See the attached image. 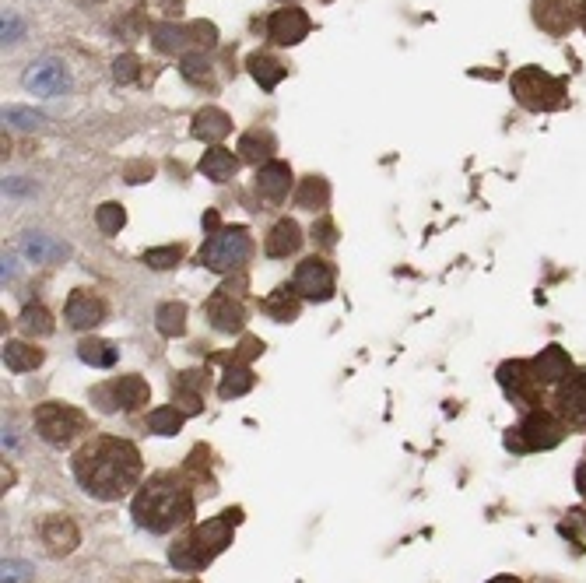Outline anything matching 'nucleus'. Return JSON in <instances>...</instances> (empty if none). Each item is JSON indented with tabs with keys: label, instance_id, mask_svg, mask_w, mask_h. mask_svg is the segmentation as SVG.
<instances>
[{
	"label": "nucleus",
	"instance_id": "obj_4",
	"mask_svg": "<svg viewBox=\"0 0 586 583\" xmlns=\"http://www.w3.org/2000/svg\"><path fill=\"white\" fill-rule=\"evenodd\" d=\"M509 85H513L516 102L530 113H551V109L565 106V85L541 67H520Z\"/></svg>",
	"mask_w": 586,
	"mask_h": 583
},
{
	"label": "nucleus",
	"instance_id": "obj_48",
	"mask_svg": "<svg viewBox=\"0 0 586 583\" xmlns=\"http://www.w3.org/2000/svg\"><path fill=\"white\" fill-rule=\"evenodd\" d=\"M579 22H583V29H586V0L579 4Z\"/></svg>",
	"mask_w": 586,
	"mask_h": 583
},
{
	"label": "nucleus",
	"instance_id": "obj_14",
	"mask_svg": "<svg viewBox=\"0 0 586 583\" xmlns=\"http://www.w3.org/2000/svg\"><path fill=\"white\" fill-rule=\"evenodd\" d=\"M208 320H211V327L215 331H222V334H239L243 331V324H246V310H243V303L239 299H232V292L229 288H218L215 296L208 299Z\"/></svg>",
	"mask_w": 586,
	"mask_h": 583
},
{
	"label": "nucleus",
	"instance_id": "obj_38",
	"mask_svg": "<svg viewBox=\"0 0 586 583\" xmlns=\"http://www.w3.org/2000/svg\"><path fill=\"white\" fill-rule=\"evenodd\" d=\"M123 222H127V215H123L120 204H102V208L95 211V225H99L106 236H116V232L123 229Z\"/></svg>",
	"mask_w": 586,
	"mask_h": 583
},
{
	"label": "nucleus",
	"instance_id": "obj_17",
	"mask_svg": "<svg viewBox=\"0 0 586 583\" xmlns=\"http://www.w3.org/2000/svg\"><path fill=\"white\" fill-rule=\"evenodd\" d=\"M576 0H537L534 4V22L551 36H565L576 25Z\"/></svg>",
	"mask_w": 586,
	"mask_h": 583
},
{
	"label": "nucleus",
	"instance_id": "obj_25",
	"mask_svg": "<svg viewBox=\"0 0 586 583\" xmlns=\"http://www.w3.org/2000/svg\"><path fill=\"white\" fill-rule=\"evenodd\" d=\"M236 169H239V159L229 152V148H211V152H204V159H201V173L215 183H229L232 176H236Z\"/></svg>",
	"mask_w": 586,
	"mask_h": 583
},
{
	"label": "nucleus",
	"instance_id": "obj_1",
	"mask_svg": "<svg viewBox=\"0 0 586 583\" xmlns=\"http://www.w3.org/2000/svg\"><path fill=\"white\" fill-rule=\"evenodd\" d=\"M141 471V450L127 440H116V436H99L74 454V478L88 496L102 499V503L127 496L141 482Z\"/></svg>",
	"mask_w": 586,
	"mask_h": 583
},
{
	"label": "nucleus",
	"instance_id": "obj_29",
	"mask_svg": "<svg viewBox=\"0 0 586 583\" xmlns=\"http://www.w3.org/2000/svg\"><path fill=\"white\" fill-rule=\"evenodd\" d=\"M239 152H243L246 162H257V166H260V159L271 162V152H274L271 130H246V134L239 137Z\"/></svg>",
	"mask_w": 586,
	"mask_h": 583
},
{
	"label": "nucleus",
	"instance_id": "obj_9",
	"mask_svg": "<svg viewBox=\"0 0 586 583\" xmlns=\"http://www.w3.org/2000/svg\"><path fill=\"white\" fill-rule=\"evenodd\" d=\"M334 267L327 264L323 257H306L299 267H295V292L309 303H327L334 299Z\"/></svg>",
	"mask_w": 586,
	"mask_h": 583
},
{
	"label": "nucleus",
	"instance_id": "obj_52",
	"mask_svg": "<svg viewBox=\"0 0 586 583\" xmlns=\"http://www.w3.org/2000/svg\"><path fill=\"white\" fill-rule=\"evenodd\" d=\"M285 4H288V0H285Z\"/></svg>",
	"mask_w": 586,
	"mask_h": 583
},
{
	"label": "nucleus",
	"instance_id": "obj_30",
	"mask_svg": "<svg viewBox=\"0 0 586 583\" xmlns=\"http://www.w3.org/2000/svg\"><path fill=\"white\" fill-rule=\"evenodd\" d=\"M116 345L113 341H99V338H88L78 345V359L85 362V366H95V369H109L116 362Z\"/></svg>",
	"mask_w": 586,
	"mask_h": 583
},
{
	"label": "nucleus",
	"instance_id": "obj_7",
	"mask_svg": "<svg viewBox=\"0 0 586 583\" xmlns=\"http://www.w3.org/2000/svg\"><path fill=\"white\" fill-rule=\"evenodd\" d=\"M85 429H88L85 411L71 408V404L46 401L36 408V432L50 447H71Z\"/></svg>",
	"mask_w": 586,
	"mask_h": 583
},
{
	"label": "nucleus",
	"instance_id": "obj_18",
	"mask_svg": "<svg viewBox=\"0 0 586 583\" xmlns=\"http://www.w3.org/2000/svg\"><path fill=\"white\" fill-rule=\"evenodd\" d=\"M204 390H208V369H193V373H179L172 383V401L179 404L183 415H197L204 408Z\"/></svg>",
	"mask_w": 586,
	"mask_h": 583
},
{
	"label": "nucleus",
	"instance_id": "obj_43",
	"mask_svg": "<svg viewBox=\"0 0 586 583\" xmlns=\"http://www.w3.org/2000/svg\"><path fill=\"white\" fill-rule=\"evenodd\" d=\"M260 352H264V345H260L257 338H246L243 345H239V352L232 355V366H246V362H250L253 355H260Z\"/></svg>",
	"mask_w": 586,
	"mask_h": 583
},
{
	"label": "nucleus",
	"instance_id": "obj_40",
	"mask_svg": "<svg viewBox=\"0 0 586 583\" xmlns=\"http://www.w3.org/2000/svg\"><path fill=\"white\" fill-rule=\"evenodd\" d=\"M137 74H141V60H137L134 53H127V57H116L113 78L120 81V85H130V81H137Z\"/></svg>",
	"mask_w": 586,
	"mask_h": 583
},
{
	"label": "nucleus",
	"instance_id": "obj_37",
	"mask_svg": "<svg viewBox=\"0 0 586 583\" xmlns=\"http://www.w3.org/2000/svg\"><path fill=\"white\" fill-rule=\"evenodd\" d=\"M4 123H11V127H18V130H39L46 123V116L25 106H8L4 109Z\"/></svg>",
	"mask_w": 586,
	"mask_h": 583
},
{
	"label": "nucleus",
	"instance_id": "obj_19",
	"mask_svg": "<svg viewBox=\"0 0 586 583\" xmlns=\"http://www.w3.org/2000/svg\"><path fill=\"white\" fill-rule=\"evenodd\" d=\"M257 190H260L264 201L281 204L288 197V190H292V169H288L285 162H278V159L264 162V166L257 169Z\"/></svg>",
	"mask_w": 586,
	"mask_h": 583
},
{
	"label": "nucleus",
	"instance_id": "obj_51",
	"mask_svg": "<svg viewBox=\"0 0 586 583\" xmlns=\"http://www.w3.org/2000/svg\"><path fill=\"white\" fill-rule=\"evenodd\" d=\"M583 520H586V513H583Z\"/></svg>",
	"mask_w": 586,
	"mask_h": 583
},
{
	"label": "nucleus",
	"instance_id": "obj_27",
	"mask_svg": "<svg viewBox=\"0 0 586 583\" xmlns=\"http://www.w3.org/2000/svg\"><path fill=\"white\" fill-rule=\"evenodd\" d=\"M330 201V187L323 176H306V180L299 183V190H295V204H299L302 211H320L327 208Z\"/></svg>",
	"mask_w": 586,
	"mask_h": 583
},
{
	"label": "nucleus",
	"instance_id": "obj_36",
	"mask_svg": "<svg viewBox=\"0 0 586 583\" xmlns=\"http://www.w3.org/2000/svg\"><path fill=\"white\" fill-rule=\"evenodd\" d=\"M22 327H25V334H39V338H46V334H53V317H50V310H46L43 303H29L22 310Z\"/></svg>",
	"mask_w": 586,
	"mask_h": 583
},
{
	"label": "nucleus",
	"instance_id": "obj_50",
	"mask_svg": "<svg viewBox=\"0 0 586 583\" xmlns=\"http://www.w3.org/2000/svg\"><path fill=\"white\" fill-rule=\"evenodd\" d=\"M78 4H88V0H78ZM95 4H99V0H95Z\"/></svg>",
	"mask_w": 586,
	"mask_h": 583
},
{
	"label": "nucleus",
	"instance_id": "obj_8",
	"mask_svg": "<svg viewBox=\"0 0 586 583\" xmlns=\"http://www.w3.org/2000/svg\"><path fill=\"white\" fill-rule=\"evenodd\" d=\"M22 85H25V92L39 95V99H60V95H71L74 78L60 57H39L25 67Z\"/></svg>",
	"mask_w": 586,
	"mask_h": 583
},
{
	"label": "nucleus",
	"instance_id": "obj_32",
	"mask_svg": "<svg viewBox=\"0 0 586 583\" xmlns=\"http://www.w3.org/2000/svg\"><path fill=\"white\" fill-rule=\"evenodd\" d=\"M155 324H158V334H165V338H179V334H186V306L183 303H162L155 313Z\"/></svg>",
	"mask_w": 586,
	"mask_h": 583
},
{
	"label": "nucleus",
	"instance_id": "obj_21",
	"mask_svg": "<svg viewBox=\"0 0 586 583\" xmlns=\"http://www.w3.org/2000/svg\"><path fill=\"white\" fill-rule=\"evenodd\" d=\"M78 527L71 524L67 517H50L43 524V545L50 548L53 555H67V552H74L78 548Z\"/></svg>",
	"mask_w": 586,
	"mask_h": 583
},
{
	"label": "nucleus",
	"instance_id": "obj_2",
	"mask_svg": "<svg viewBox=\"0 0 586 583\" xmlns=\"http://www.w3.org/2000/svg\"><path fill=\"white\" fill-rule=\"evenodd\" d=\"M193 517V496L176 475H155L134 499V524L151 534H165Z\"/></svg>",
	"mask_w": 586,
	"mask_h": 583
},
{
	"label": "nucleus",
	"instance_id": "obj_11",
	"mask_svg": "<svg viewBox=\"0 0 586 583\" xmlns=\"http://www.w3.org/2000/svg\"><path fill=\"white\" fill-rule=\"evenodd\" d=\"M499 383H502V390L513 397V404H520V408H541V383L534 380L530 362H520V359L502 362Z\"/></svg>",
	"mask_w": 586,
	"mask_h": 583
},
{
	"label": "nucleus",
	"instance_id": "obj_16",
	"mask_svg": "<svg viewBox=\"0 0 586 583\" xmlns=\"http://www.w3.org/2000/svg\"><path fill=\"white\" fill-rule=\"evenodd\" d=\"M530 369H534V380L541 383V387H558V383L569 380L572 359L565 348L548 345V348H541V355H537L534 362H530Z\"/></svg>",
	"mask_w": 586,
	"mask_h": 583
},
{
	"label": "nucleus",
	"instance_id": "obj_45",
	"mask_svg": "<svg viewBox=\"0 0 586 583\" xmlns=\"http://www.w3.org/2000/svg\"><path fill=\"white\" fill-rule=\"evenodd\" d=\"M576 489H579V496H586V461L576 468Z\"/></svg>",
	"mask_w": 586,
	"mask_h": 583
},
{
	"label": "nucleus",
	"instance_id": "obj_24",
	"mask_svg": "<svg viewBox=\"0 0 586 583\" xmlns=\"http://www.w3.org/2000/svg\"><path fill=\"white\" fill-rule=\"evenodd\" d=\"M299 310H302V296L295 292V285L292 288L288 285L274 288L271 296L264 299V313L267 317H274V320H281V324H288V320L299 317Z\"/></svg>",
	"mask_w": 586,
	"mask_h": 583
},
{
	"label": "nucleus",
	"instance_id": "obj_5",
	"mask_svg": "<svg viewBox=\"0 0 586 583\" xmlns=\"http://www.w3.org/2000/svg\"><path fill=\"white\" fill-rule=\"evenodd\" d=\"M253 253V239L250 232L243 229V225H232V229H222V232H211V239L201 246V253H197V264L208 267V271H236V267H243L246 260H250Z\"/></svg>",
	"mask_w": 586,
	"mask_h": 583
},
{
	"label": "nucleus",
	"instance_id": "obj_47",
	"mask_svg": "<svg viewBox=\"0 0 586 583\" xmlns=\"http://www.w3.org/2000/svg\"><path fill=\"white\" fill-rule=\"evenodd\" d=\"M488 583H520L516 576H495V580H488Z\"/></svg>",
	"mask_w": 586,
	"mask_h": 583
},
{
	"label": "nucleus",
	"instance_id": "obj_6",
	"mask_svg": "<svg viewBox=\"0 0 586 583\" xmlns=\"http://www.w3.org/2000/svg\"><path fill=\"white\" fill-rule=\"evenodd\" d=\"M565 440V422L544 408H530L516 429H509L506 447L516 454H530V450H551Z\"/></svg>",
	"mask_w": 586,
	"mask_h": 583
},
{
	"label": "nucleus",
	"instance_id": "obj_22",
	"mask_svg": "<svg viewBox=\"0 0 586 583\" xmlns=\"http://www.w3.org/2000/svg\"><path fill=\"white\" fill-rule=\"evenodd\" d=\"M229 130V113H222L218 106H204L201 113L193 116V137H201V141H222V137H229Z\"/></svg>",
	"mask_w": 586,
	"mask_h": 583
},
{
	"label": "nucleus",
	"instance_id": "obj_12",
	"mask_svg": "<svg viewBox=\"0 0 586 583\" xmlns=\"http://www.w3.org/2000/svg\"><path fill=\"white\" fill-rule=\"evenodd\" d=\"M558 415H562L565 425L572 429H583L586 425V373H572L565 383H558Z\"/></svg>",
	"mask_w": 586,
	"mask_h": 583
},
{
	"label": "nucleus",
	"instance_id": "obj_20",
	"mask_svg": "<svg viewBox=\"0 0 586 583\" xmlns=\"http://www.w3.org/2000/svg\"><path fill=\"white\" fill-rule=\"evenodd\" d=\"M264 250H267V257H274V260L295 257V253L302 250V229H299V222H292V218H281V222L274 225L271 232H267Z\"/></svg>",
	"mask_w": 586,
	"mask_h": 583
},
{
	"label": "nucleus",
	"instance_id": "obj_41",
	"mask_svg": "<svg viewBox=\"0 0 586 583\" xmlns=\"http://www.w3.org/2000/svg\"><path fill=\"white\" fill-rule=\"evenodd\" d=\"M25 25L22 18L15 15V11H4V29H0V36H4V46H15L18 39H22Z\"/></svg>",
	"mask_w": 586,
	"mask_h": 583
},
{
	"label": "nucleus",
	"instance_id": "obj_39",
	"mask_svg": "<svg viewBox=\"0 0 586 583\" xmlns=\"http://www.w3.org/2000/svg\"><path fill=\"white\" fill-rule=\"evenodd\" d=\"M179 257H183V250H179V246H158V250L144 253V264L155 267V271H169V267L179 264Z\"/></svg>",
	"mask_w": 586,
	"mask_h": 583
},
{
	"label": "nucleus",
	"instance_id": "obj_13",
	"mask_svg": "<svg viewBox=\"0 0 586 583\" xmlns=\"http://www.w3.org/2000/svg\"><path fill=\"white\" fill-rule=\"evenodd\" d=\"M64 317H67V324H71L74 331H92V327H99L102 320H106V303H102L95 292L78 288V292H71V299H67Z\"/></svg>",
	"mask_w": 586,
	"mask_h": 583
},
{
	"label": "nucleus",
	"instance_id": "obj_46",
	"mask_svg": "<svg viewBox=\"0 0 586 583\" xmlns=\"http://www.w3.org/2000/svg\"><path fill=\"white\" fill-rule=\"evenodd\" d=\"M204 229H208V232L218 229V215H215V211H208V215H204Z\"/></svg>",
	"mask_w": 586,
	"mask_h": 583
},
{
	"label": "nucleus",
	"instance_id": "obj_15",
	"mask_svg": "<svg viewBox=\"0 0 586 583\" xmlns=\"http://www.w3.org/2000/svg\"><path fill=\"white\" fill-rule=\"evenodd\" d=\"M309 29H313V22H309L306 11H299V8L274 11L271 22H267V36H271V43H278V46L302 43V39L309 36Z\"/></svg>",
	"mask_w": 586,
	"mask_h": 583
},
{
	"label": "nucleus",
	"instance_id": "obj_3",
	"mask_svg": "<svg viewBox=\"0 0 586 583\" xmlns=\"http://www.w3.org/2000/svg\"><path fill=\"white\" fill-rule=\"evenodd\" d=\"M239 517H243L239 510H225L222 517H215V520H208V524H197L193 531H186L183 538L172 545L169 562L176 569H186V573L204 569L211 559H215V555H222L225 548L232 545V527L239 524Z\"/></svg>",
	"mask_w": 586,
	"mask_h": 583
},
{
	"label": "nucleus",
	"instance_id": "obj_23",
	"mask_svg": "<svg viewBox=\"0 0 586 583\" xmlns=\"http://www.w3.org/2000/svg\"><path fill=\"white\" fill-rule=\"evenodd\" d=\"M22 253L36 264H53V260L67 257V246L50 239L46 232H25L22 236Z\"/></svg>",
	"mask_w": 586,
	"mask_h": 583
},
{
	"label": "nucleus",
	"instance_id": "obj_42",
	"mask_svg": "<svg viewBox=\"0 0 586 583\" xmlns=\"http://www.w3.org/2000/svg\"><path fill=\"white\" fill-rule=\"evenodd\" d=\"M313 239L323 246V250H334V246H337V229H334V222L320 218V222L313 225Z\"/></svg>",
	"mask_w": 586,
	"mask_h": 583
},
{
	"label": "nucleus",
	"instance_id": "obj_26",
	"mask_svg": "<svg viewBox=\"0 0 586 583\" xmlns=\"http://www.w3.org/2000/svg\"><path fill=\"white\" fill-rule=\"evenodd\" d=\"M250 74L257 78V85L264 88V92H274V88L285 81L288 67L281 64V60L267 57V53H253V57H250Z\"/></svg>",
	"mask_w": 586,
	"mask_h": 583
},
{
	"label": "nucleus",
	"instance_id": "obj_28",
	"mask_svg": "<svg viewBox=\"0 0 586 583\" xmlns=\"http://www.w3.org/2000/svg\"><path fill=\"white\" fill-rule=\"evenodd\" d=\"M39 362H43V352L25 345V341H8V345H4V366H8L11 373H29Z\"/></svg>",
	"mask_w": 586,
	"mask_h": 583
},
{
	"label": "nucleus",
	"instance_id": "obj_34",
	"mask_svg": "<svg viewBox=\"0 0 586 583\" xmlns=\"http://www.w3.org/2000/svg\"><path fill=\"white\" fill-rule=\"evenodd\" d=\"M253 390V373L246 366H229V373H225L222 387H218V394L225 397V401H232V397H243Z\"/></svg>",
	"mask_w": 586,
	"mask_h": 583
},
{
	"label": "nucleus",
	"instance_id": "obj_35",
	"mask_svg": "<svg viewBox=\"0 0 586 583\" xmlns=\"http://www.w3.org/2000/svg\"><path fill=\"white\" fill-rule=\"evenodd\" d=\"M183 411L172 404V408H155L148 415V429L151 432H158V436H176L179 429H183Z\"/></svg>",
	"mask_w": 586,
	"mask_h": 583
},
{
	"label": "nucleus",
	"instance_id": "obj_44",
	"mask_svg": "<svg viewBox=\"0 0 586 583\" xmlns=\"http://www.w3.org/2000/svg\"><path fill=\"white\" fill-rule=\"evenodd\" d=\"M29 576V566L25 562H4V583H18Z\"/></svg>",
	"mask_w": 586,
	"mask_h": 583
},
{
	"label": "nucleus",
	"instance_id": "obj_10",
	"mask_svg": "<svg viewBox=\"0 0 586 583\" xmlns=\"http://www.w3.org/2000/svg\"><path fill=\"white\" fill-rule=\"evenodd\" d=\"M92 397L99 401L102 411H116V408L137 411V408H144V404H148L151 387H148V380H141V376H120V380L99 387Z\"/></svg>",
	"mask_w": 586,
	"mask_h": 583
},
{
	"label": "nucleus",
	"instance_id": "obj_33",
	"mask_svg": "<svg viewBox=\"0 0 586 583\" xmlns=\"http://www.w3.org/2000/svg\"><path fill=\"white\" fill-rule=\"evenodd\" d=\"M179 74H183L190 85H215V74H211V64L204 53H186L179 60Z\"/></svg>",
	"mask_w": 586,
	"mask_h": 583
},
{
	"label": "nucleus",
	"instance_id": "obj_31",
	"mask_svg": "<svg viewBox=\"0 0 586 583\" xmlns=\"http://www.w3.org/2000/svg\"><path fill=\"white\" fill-rule=\"evenodd\" d=\"M186 43H193V29H190V25L165 22V25H158V29H155V50L158 53H179Z\"/></svg>",
	"mask_w": 586,
	"mask_h": 583
},
{
	"label": "nucleus",
	"instance_id": "obj_49",
	"mask_svg": "<svg viewBox=\"0 0 586 583\" xmlns=\"http://www.w3.org/2000/svg\"><path fill=\"white\" fill-rule=\"evenodd\" d=\"M162 4H169V8H172V4H179V0H162Z\"/></svg>",
	"mask_w": 586,
	"mask_h": 583
}]
</instances>
